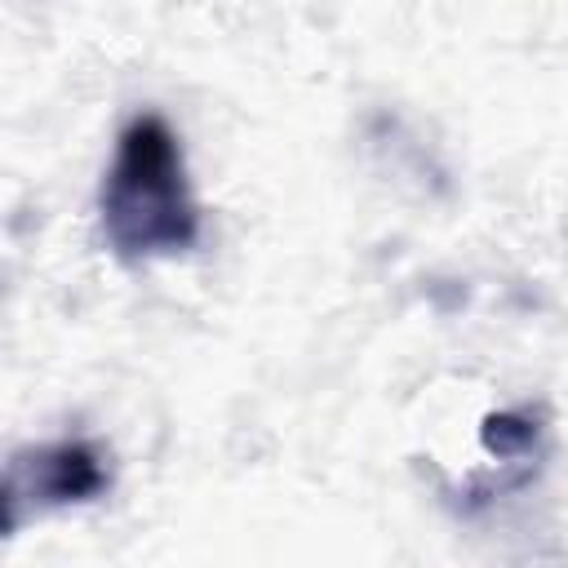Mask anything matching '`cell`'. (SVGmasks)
Returning a JSON list of instances; mask_svg holds the SVG:
<instances>
[{"mask_svg":"<svg viewBox=\"0 0 568 568\" xmlns=\"http://www.w3.org/2000/svg\"><path fill=\"white\" fill-rule=\"evenodd\" d=\"M102 235L120 257H164L182 253L200 235V209L186 182L182 142L164 115H133L98 195Z\"/></svg>","mask_w":568,"mask_h":568,"instance_id":"1","label":"cell"},{"mask_svg":"<svg viewBox=\"0 0 568 568\" xmlns=\"http://www.w3.org/2000/svg\"><path fill=\"white\" fill-rule=\"evenodd\" d=\"M106 488V466L102 453L84 439H58L44 444L27 457L13 462L9 470V506L18 510L22 501L36 506H67V501H89Z\"/></svg>","mask_w":568,"mask_h":568,"instance_id":"2","label":"cell"}]
</instances>
